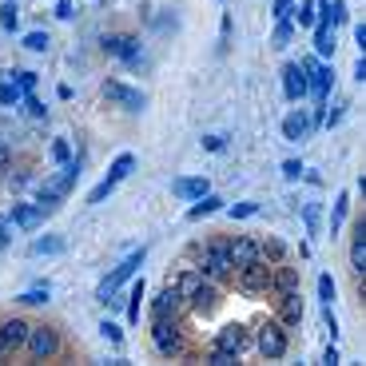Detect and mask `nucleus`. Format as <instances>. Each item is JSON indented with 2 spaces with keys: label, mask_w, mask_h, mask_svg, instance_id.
<instances>
[{
  "label": "nucleus",
  "mask_w": 366,
  "mask_h": 366,
  "mask_svg": "<svg viewBox=\"0 0 366 366\" xmlns=\"http://www.w3.org/2000/svg\"><path fill=\"white\" fill-rule=\"evenodd\" d=\"M227 243H231V239H211L208 251H203V267H199V275L211 279L215 287H219V283H231V275H235V263H231Z\"/></svg>",
  "instance_id": "nucleus-1"
},
{
  "label": "nucleus",
  "mask_w": 366,
  "mask_h": 366,
  "mask_svg": "<svg viewBox=\"0 0 366 366\" xmlns=\"http://www.w3.org/2000/svg\"><path fill=\"white\" fill-rule=\"evenodd\" d=\"M144 259H147V247H140V251H132V255L123 259L120 267H116V271L108 275V279H104V283L96 287V299H100V303H108V299H111L116 291H123V287H128V283L135 279V271H140V263H144Z\"/></svg>",
  "instance_id": "nucleus-2"
},
{
  "label": "nucleus",
  "mask_w": 366,
  "mask_h": 366,
  "mask_svg": "<svg viewBox=\"0 0 366 366\" xmlns=\"http://www.w3.org/2000/svg\"><path fill=\"white\" fill-rule=\"evenodd\" d=\"M231 283H235V287H239L243 294H267V291H271V263H267V259L243 263V267H235Z\"/></svg>",
  "instance_id": "nucleus-3"
},
{
  "label": "nucleus",
  "mask_w": 366,
  "mask_h": 366,
  "mask_svg": "<svg viewBox=\"0 0 366 366\" xmlns=\"http://www.w3.org/2000/svg\"><path fill=\"white\" fill-rule=\"evenodd\" d=\"M299 68L306 72V96H315V104H327L330 88H334L330 64H318V56H306V60H299Z\"/></svg>",
  "instance_id": "nucleus-4"
},
{
  "label": "nucleus",
  "mask_w": 366,
  "mask_h": 366,
  "mask_svg": "<svg viewBox=\"0 0 366 366\" xmlns=\"http://www.w3.org/2000/svg\"><path fill=\"white\" fill-rule=\"evenodd\" d=\"M151 342H156V351L163 354V358H179L183 354V330H179V323H175V315L151 323Z\"/></svg>",
  "instance_id": "nucleus-5"
},
{
  "label": "nucleus",
  "mask_w": 366,
  "mask_h": 366,
  "mask_svg": "<svg viewBox=\"0 0 366 366\" xmlns=\"http://www.w3.org/2000/svg\"><path fill=\"white\" fill-rule=\"evenodd\" d=\"M28 354L36 358V362H44V358H52V354L60 351V334L52 327H28V339H25Z\"/></svg>",
  "instance_id": "nucleus-6"
},
{
  "label": "nucleus",
  "mask_w": 366,
  "mask_h": 366,
  "mask_svg": "<svg viewBox=\"0 0 366 366\" xmlns=\"http://www.w3.org/2000/svg\"><path fill=\"white\" fill-rule=\"evenodd\" d=\"M255 346L263 358H283V354H287V327H283V323H267V327L259 330Z\"/></svg>",
  "instance_id": "nucleus-7"
},
{
  "label": "nucleus",
  "mask_w": 366,
  "mask_h": 366,
  "mask_svg": "<svg viewBox=\"0 0 366 366\" xmlns=\"http://www.w3.org/2000/svg\"><path fill=\"white\" fill-rule=\"evenodd\" d=\"M104 52L116 56V60H123V64H140V60H144V56H140V40H135V36H104Z\"/></svg>",
  "instance_id": "nucleus-8"
},
{
  "label": "nucleus",
  "mask_w": 366,
  "mask_h": 366,
  "mask_svg": "<svg viewBox=\"0 0 366 366\" xmlns=\"http://www.w3.org/2000/svg\"><path fill=\"white\" fill-rule=\"evenodd\" d=\"M247 342H251L247 327H239V323H227V327L215 334V342H211V346H219V351H231V354H243Z\"/></svg>",
  "instance_id": "nucleus-9"
},
{
  "label": "nucleus",
  "mask_w": 366,
  "mask_h": 366,
  "mask_svg": "<svg viewBox=\"0 0 366 366\" xmlns=\"http://www.w3.org/2000/svg\"><path fill=\"white\" fill-rule=\"evenodd\" d=\"M183 303H191L199 311V315H208V311H215V303H219V291H215V283L211 279H199L191 291H187V299Z\"/></svg>",
  "instance_id": "nucleus-10"
},
{
  "label": "nucleus",
  "mask_w": 366,
  "mask_h": 366,
  "mask_svg": "<svg viewBox=\"0 0 366 366\" xmlns=\"http://www.w3.org/2000/svg\"><path fill=\"white\" fill-rule=\"evenodd\" d=\"M227 251H231V263H235V267L263 259V247H259V239H251V235H235L231 243H227Z\"/></svg>",
  "instance_id": "nucleus-11"
},
{
  "label": "nucleus",
  "mask_w": 366,
  "mask_h": 366,
  "mask_svg": "<svg viewBox=\"0 0 366 366\" xmlns=\"http://www.w3.org/2000/svg\"><path fill=\"white\" fill-rule=\"evenodd\" d=\"M104 96L116 100V104H120V108H128V111H140V108H144V92H135V88L120 84V80H108V84H104Z\"/></svg>",
  "instance_id": "nucleus-12"
},
{
  "label": "nucleus",
  "mask_w": 366,
  "mask_h": 366,
  "mask_svg": "<svg viewBox=\"0 0 366 366\" xmlns=\"http://www.w3.org/2000/svg\"><path fill=\"white\" fill-rule=\"evenodd\" d=\"M275 303H279V323L287 330H294L303 323V299H299V291H283Z\"/></svg>",
  "instance_id": "nucleus-13"
},
{
  "label": "nucleus",
  "mask_w": 366,
  "mask_h": 366,
  "mask_svg": "<svg viewBox=\"0 0 366 366\" xmlns=\"http://www.w3.org/2000/svg\"><path fill=\"white\" fill-rule=\"evenodd\" d=\"M283 96L291 100V104H299L306 96V72L299 64H283Z\"/></svg>",
  "instance_id": "nucleus-14"
},
{
  "label": "nucleus",
  "mask_w": 366,
  "mask_h": 366,
  "mask_svg": "<svg viewBox=\"0 0 366 366\" xmlns=\"http://www.w3.org/2000/svg\"><path fill=\"white\" fill-rule=\"evenodd\" d=\"M208 191H211L208 175H187V179H175V183H171V196L183 199V203H191V199L208 196Z\"/></svg>",
  "instance_id": "nucleus-15"
},
{
  "label": "nucleus",
  "mask_w": 366,
  "mask_h": 366,
  "mask_svg": "<svg viewBox=\"0 0 366 366\" xmlns=\"http://www.w3.org/2000/svg\"><path fill=\"white\" fill-rule=\"evenodd\" d=\"M179 306H183V294H179V287H175V283H168V287L159 291V299L151 303V323H156V318H171L175 311H179Z\"/></svg>",
  "instance_id": "nucleus-16"
},
{
  "label": "nucleus",
  "mask_w": 366,
  "mask_h": 366,
  "mask_svg": "<svg viewBox=\"0 0 366 366\" xmlns=\"http://www.w3.org/2000/svg\"><path fill=\"white\" fill-rule=\"evenodd\" d=\"M271 291H299V267H287V263H271Z\"/></svg>",
  "instance_id": "nucleus-17"
},
{
  "label": "nucleus",
  "mask_w": 366,
  "mask_h": 366,
  "mask_svg": "<svg viewBox=\"0 0 366 366\" xmlns=\"http://www.w3.org/2000/svg\"><path fill=\"white\" fill-rule=\"evenodd\" d=\"M8 215H13V223L20 227V231H36L40 223H44V211H40L36 203H13Z\"/></svg>",
  "instance_id": "nucleus-18"
},
{
  "label": "nucleus",
  "mask_w": 366,
  "mask_h": 366,
  "mask_svg": "<svg viewBox=\"0 0 366 366\" xmlns=\"http://www.w3.org/2000/svg\"><path fill=\"white\" fill-rule=\"evenodd\" d=\"M306 135H311V120H306L303 111H287V116H283V140H287V144H299Z\"/></svg>",
  "instance_id": "nucleus-19"
},
{
  "label": "nucleus",
  "mask_w": 366,
  "mask_h": 366,
  "mask_svg": "<svg viewBox=\"0 0 366 366\" xmlns=\"http://www.w3.org/2000/svg\"><path fill=\"white\" fill-rule=\"evenodd\" d=\"M0 339H4L8 354H13L16 346H25V339H28V323H25V318H4V323H0Z\"/></svg>",
  "instance_id": "nucleus-20"
},
{
  "label": "nucleus",
  "mask_w": 366,
  "mask_h": 366,
  "mask_svg": "<svg viewBox=\"0 0 366 366\" xmlns=\"http://www.w3.org/2000/svg\"><path fill=\"white\" fill-rule=\"evenodd\" d=\"M351 267L358 275H366V219L354 223V239H351Z\"/></svg>",
  "instance_id": "nucleus-21"
},
{
  "label": "nucleus",
  "mask_w": 366,
  "mask_h": 366,
  "mask_svg": "<svg viewBox=\"0 0 366 366\" xmlns=\"http://www.w3.org/2000/svg\"><path fill=\"white\" fill-rule=\"evenodd\" d=\"M215 211H223V199L219 196H199V199H191V208H187V219L191 223H199V219H208V215H215Z\"/></svg>",
  "instance_id": "nucleus-22"
},
{
  "label": "nucleus",
  "mask_w": 366,
  "mask_h": 366,
  "mask_svg": "<svg viewBox=\"0 0 366 366\" xmlns=\"http://www.w3.org/2000/svg\"><path fill=\"white\" fill-rule=\"evenodd\" d=\"M132 171H135V156H132V151H120V156L111 159V168H108V175H104V183H111V187H116V183H123Z\"/></svg>",
  "instance_id": "nucleus-23"
},
{
  "label": "nucleus",
  "mask_w": 366,
  "mask_h": 366,
  "mask_svg": "<svg viewBox=\"0 0 366 366\" xmlns=\"http://www.w3.org/2000/svg\"><path fill=\"white\" fill-rule=\"evenodd\" d=\"M315 56L318 60H330V56H334V28L330 25H315Z\"/></svg>",
  "instance_id": "nucleus-24"
},
{
  "label": "nucleus",
  "mask_w": 366,
  "mask_h": 366,
  "mask_svg": "<svg viewBox=\"0 0 366 366\" xmlns=\"http://www.w3.org/2000/svg\"><path fill=\"white\" fill-rule=\"evenodd\" d=\"M294 20V28H315L318 13H315V0H294V8L287 13Z\"/></svg>",
  "instance_id": "nucleus-25"
},
{
  "label": "nucleus",
  "mask_w": 366,
  "mask_h": 366,
  "mask_svg": "<svg viewBox=\"0 0 366 366\" xmlns=\"http://www.w3.org/2000/svg\"><path fill=\"white\" fill-rule=\"evenodd\" d=\"M144 279H135L132 287H128V299H123V303H128V323H140V311H144Z\"/></svg>",
  "instance_id": "nucleus-26"
},
{
  "label": "nucleus",
  "mask_w": 366,
  "mask_h": 366,
  "mask_svg": "<svg viewBox=\"0 0 366 366\" xmlns=\"http://www.w3.org/2000/svg\"><path fill=\"white\" fill-rule=\"evenodd\" d=\"M64 251V239H56V235H44V239H32L28 243V255L40 259V255H60Z\"/></svg>",
  "instance_id": "nucleus-27"
},
{
  "label": "nucleus",
  "mask_w": 366,
  "mask_h": 366,
  "mask_svg": "<svg viewBox=\"0 0 366 366\" xmlns=\"http://www.w3.org/2000/svg\"><path fill=\"white\" fill-rule=\"evenodd\" d=\"M291 40H294V20L291 16H279V20H275V36H271V44H275V48H291Z\"/></svg>",
  "instance_id": "nucleus-28"
},
{
  "label": "nucleus",
  "mask_w": 366,
  "mask_h": 366,
  "mask_svg": "<svg viewBox=\"0 0 366 366\" xmlns=\"http://www.w3.org/2000/svg\"><path fill=\"white\" fill-rule=\"evenodd\" d=\"M48 294H52L48 283H36V287H28V291L20 294V303H28V306H44V303H48Z\"/></svg>",
  "instance_id": "nucleus-29"
},
{
  "label": "nucleus",
  "mask_w": 366,
  "mask_h": 366,
  "mask_svg": "<svg viewBox=\"0 0 366 366\" xmlns=\"http://www.w3.org/2000/svg\"><path fill=\"white\" fill-rule=\"evenodd\" d=\"M0 28H8V32L20 28V8H16L13 0H4V4H0Z\"/></svg>",
  "instance_id": "nucleus-30"
},
{
  "label": "nucleus",
  "mask_w": 366,
  "mask_h": 366,
  "mask_svg": "<svg viewBox=\"0 0 366 366\" xmlns=\"http://www.w3.org/2000/svg\"><path fill=\"white\" fill-rule=\"evenodd\" d=\"M20 96H25V92H20L13 80H4V84H0V108H13V104H20Z\"/></svg>",
  "instance_id": "nucleus-31"
},
{
  "label": "nucleus",
  "mask_w": 366,
  "mask_h": 366,
  "mask_svg": "<svg viewBox=\"0 0 366 366\" xmlns=\"http://www.w3.org/2000/svg\"><path fill=\"white\" fill-rule=\"evenodd\" d=\"M13 84L20 88V92H36L40 76H36V72H28V68H20V72H13Z\"/></svg>",
  "instance_id": "nucleus-32"
},
{
  "label": "nucleus",
  "mask_w": 366,
  "mask_h": 366,
  "mask_svg": "<svg viewBox=\"0 0 366 366\" xmlns=\"http://www.w3.org/2000/svg\"><path fill=\"white\" fill-rule=\"evenodd\" d=\"M263 247V259H267V263H283V259H287V247L279 243V239H267V243H259Z\"/></svg>",
  "instance_id": "nucleus-33"
},
{
  "label": "nucleus",
  "mask_w": 366,
  "mask_h": 366,
  "mask_svg": "<svg viewBox=\"0 0 366 366\" xmlns=\"http://www.w3.org/2000/svg\"><path fill=\"white\" fill-rule=\"evenodd\" d=\"M20 104H25V111L32 116V120H44V116H48V108H44V104L32 96V92H25V96H20Z\"/></svg>",
  "instance_id": "nucleus-34"
},
{
  "label": "nucleus",
  "mask_w": 366,
  "mask_h": 366,
  "mask_svg": "<svg viewBox=\"0 0 366 366\" xmlns=\"http://www.w3.org/2000/svg\"><path fill=\"white\" fill-rule=\"evenodd\" d=\"M223 211H227L231 219H251V215H259V203L247 199V203H231V208H223Z\"/></svg>",
  "instance_id": "nucleus-35"
},
{
  "label": "nucleus",
  "mask_w": 366,
  "mask_h": 366,
  "mask_svg": "<svg viewBox=\"0 0 366 366\" xmlns=\"http://www.w3.org/2000/svg\"><path fill=\"white\" fill-rule=\"evenodd\" d=\"M208 362H211V366H235V362H239V354L219 351V346H211V351H208Z\"/></svg>",
  "instance_id": "nucleus-36"
},
{
  "label": "nucleus",
  "mask_w": 366,
  "mask_h": 366,
  "mask_svg": "<svg viewBox=\"0 0 366 366\" xmlns=\"http://www.w3.org/2000/svg\"><path fill=\"white\" fill-rule=\"evenodd\" d=\"M346 208H351V196L342 191V196L334 199V215H330V231H339V223L346 219Z\"/></svg>",
  "instance_id": "nucleus-37"
},
{
  "label": "nucleus",
  "mask_w": 366,
  "mask_h": 366,
  "mask_svg": "<svg viewBox=\"0 0 366 366\" xmlns=\"http://www.w3.org/2000/svg\"><path fill=\"white\" fill-rule=\"evenodd\" d=\"M48 44H52L48 32H28V36H25V48L28 52H48Z\"/></svg>",
  "instance_id": "nucleus-38"
},
{
  "label": "nucleus",
  "mask_w": 366,
  "mask_h": 366,
  "mask_svg": "<svg viewBox=\"0 0 366 366\" xmlns=\"http://www.w3.org/2000/svg\"><path fill=\"white\" fill-rule=\"evenodd\" d=\"M52 159H56V163H68V159H72V144H68V140H52Z\"/></svg>",
  "instance_id": "nucleus-39"
},
{
  "label": "nucleus",
  "mask_w": 366,
  "mask_h": 366,
  "mask_svg": "<svg viewBox=\"0 0 366 366\" xmlns=\"http://www.w3.org/2000/svg\"><path fill=\"white\" fill-rule=\"evenodd\" d=\"M13 231H16L13 215H0V247H13Z\"/></svg>",
  "instance_id": "nucleus-40"
},
{
  "label": "nucleus",
  "mask_w": 366,
  "mask_h": 366,
  "mask_svg": "<svg viewBox=\"0 0 366 366\" xmlns=\"http://www.w3.org/2000/svg\"><path fill=\"white\" fill-rule=\"evenodd\" d=\"M111 191H116V187H111V183H104V179H100L96 187H92V191H88V203H104V199H108Z\"/></svg>",
  "instance_id": "nucleus-41"
},
{
  "label": "nucleus",
  "mask_w": 366,
  "mask_h": 366,
  "mask_svg": "<svg viewBox=\"0 0 366 366\" xmlns=\"http://www.w3.org/2000/svg\"><path fill=\"white\" fill-rule=\"evenodd\" d=\"M303 171H306V168H303V159H287V163H283V175H287L291 183H294V179H303Z\"/></svg>",
  "instance_id": "nucleus-42"
},
{
  "label": "nucleus",
  "mask_w": 366,
  "mask_h": 366,
  "mask_svg": "<svg viewBox=\"0 0 366 366\" xmlns=\"http://www.w3.org/2000/svg\"><path fill=\"white\" fill-rule=\"evenodd\" d=\"M318 299H323V303L334 299V279H330V275H318Z\"/></svg>",
  "instance_id": "nucleus-43"
},
{
  "label": "nucleus",
  "mask_w": 366,
  "mask_h": 366,
  "mask_svg": "<svg viewBox=\"0 0 366 366\" xmlns=\"http://www.w3.org/2000/svg\"><path fill=\"white\" fill-rule=\"evenodd\" d=\"M100 334H104V339H108V342H116V346H120V342H123V330L116 327V323H100Z\"/></svg>",
  "instance_id": "nucleus-44"
},
{
  "label": "nucleus",
  "mask_w": 366,
  "mask_h": 366,
  "mask_svg": "<svg viewBox=\"0 0 366 366\" xmlns=\"http://www.w3.org/2000/svg\"><path fill=\"white\" fill-rule=\"evenodd\" d=\"M199 279H203V275H199V271H187V275H183L179 283H175V287H179V294H183V299H187V291H191V287H196Z\"/></svg>",
  "instance_id": "nucleus-45"
},
{
  "label": "nucleus",
  "mask_w": 366,
  "mask_h": 366,
  "mask_svg": "<svg viewBox=\"0 0 366 366\" xmlns=\"http://www.w3.org/2000/svg\"><path fill=\"white\" fill-rule=\"evenodd\" d=\"M323 323H327V330H330V339L339 334V318H334V311H330V303L323 306Z\"/></svg>",
  "instance_id": "nucleus-46"
},
{
  "label": "nucleus",
  "mask_w": 366,
  "mask_h": 366,
  "mask_svg": "<svg viewBox=\"0 0 366 366\" xmlns=\"http://www.w3.org/2000/svg\"><path fill=\"white\" fill-rule=\"evenodd\" d=\"M294 8V0H275V4H271V13H275V20H279V16H287Z\"/></svg>",
  "instance_id": "nucleus-47"
},
{
  "label": "nucleus",
  "mask_w": 366,
  "mask_h": 366,
  "mask_svg": "<svg viewBox=\"0 0 366 366\" xmlns=\"http://www.w3.org/2000/svg\"><path fill=\"white\" fill-rule=\"evenodd\" d=\"M56 16H60V20H72V0H56Z\"/></svg>",
  "instance_id": "nucleus-48"
},
{
  "label": "nucleus",
  "mask_w": 366,
  "mask_h": 366,
  "mask_svg": "<svg viewBox=\"0 0 366 366\" xmlns=\"http://www.w3.org/2000/svg\"><path fill=\"white\" fill-rule=\"evenodd\" d=\"M303 219H306V227H311V235H315V231H318V208H306Z\"/></svg>",
  "instance_id": "nucleus-49"
},
{
  "label": "nucleus",
  "mask_w": 366,
  "mask_h": 366,
  "mask_svg": "<svg viewBox=\"0 0 366 366\" xmlns=\"http://www.w3.org/2000/svg\"><path fill=\"white\" fill-rule=\"evenodd\" d=\"M354 80H358V84H366V52L358 56V64H354Z\"/></svg>",
  "instance_id": "nucleus-50"
},
{
  "label": "nucleus",
  "mask_w": 366,
  "mask_h": 366,
  "mask_svg": "<svg viewBox=\"0 0 366 366\" xmlns=\"http://www.w3.org/2000/svg\"><path fill=\"white\" fill-rule=\"evenodd\" d=\"M203 147L208 151H223V135H203Z\"/></svg>",
  "instance_id": "nucleus-51"
},
{
  "label": "nucleus",
  "mask_w": 366,
  "mask_h": 366,
  "mask_svg": "<svg viewBox=\"0 0 366 366\" xmlns=\"http://www.w3.org/2000/svg\"><path fill=\"white\" fill-rule=\"evenodd\" d=\"M354 44L366 52V25H354Z\"/></svg>",
  "instance_id": "nucleus-52"
},
{
  "label": "nucleus",
  "mask_w": 366,
  "mask_h": 366,
  "mask_svg": "<svg viewBox=\"0 0 366 366\" xmlns=\"http://www.w3.org/2000/svg\"><path fill=\"white\" fill-rule=\"evenodd\" d=\"M323 362H327V366H334V362H339V351H334V342H330L327 351H323Z\"/></svg>",
  "instance_id": "nucleus-53"
},
{
  "label": "nucleus",
  "mask_w": 366,
  "mask_h": 366,
  "mask_svg": "<svg viewBox=\"0 0 366 366\" xmlns=\"http://www.w3.org/2000/svg\"><path fill=\"white\" fill-rule=\"evenodd\" d=\"M8 168V147H4V140H0V171Z\"/></svg>",
  "instance_id": "nucleus-54"
},
{
  "label": "nucleus",
  "mask_w": 366,
  "mask_h": 366,
  "mask_svg": "<svg viewBox=\"0 0 366 366\" xmlns=\"http://www.w3.org/2000/svg\"><path fill=\"white\" fill-rule=\"evenodd\" d=\"M4 354H8V346H4V339H0V358H4Z\"/></svg>",
  "instance_id": "nucleus-55"
}]
</instances>
